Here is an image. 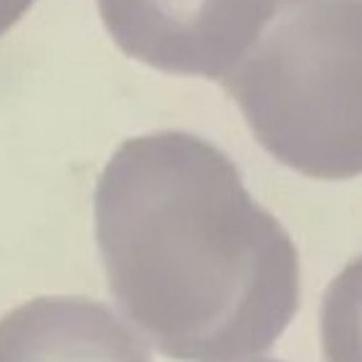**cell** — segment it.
I'll return each mask as SVG.
<instances>
[{
	"label": "cell",
	"mask_w": 362,
	"mask_h": 362,
	"mask_svg": "<svg viewBox=\"0 0 362 362\" xmlns=\"http://www.w3.org/2000/svg\"><path fill=\"white\" fill-rule=\"evenodd\" d=\"M325 362H362V256L327 286L320 309Z\"/></svg>",
	"instance_id": "5b68a950"
},
{
	"label": "cell",
	"mask_w": 362,
	"mask_h": 362,
	"mask_svg": "<svg viewBox=\"0 0 362 362\" xmlns=\"http://www.w3.org/2000/svg\"><path fill=\"white\" fill-rule=\"evenodd\" d=\"M94 218L109 289L163 355L251 362L294 320V241L208 139H127L99 177Z\"/></svg>",
	"instance_id": "6da1fadb"
},
{
	"label": "cell",
	"mask_w": 362,
	"mask_h": 362,
	"mask_svg": "<svg viewBox=\"0 0 362 362\" xmlns=\"http://www.w3.org/2000/svg\"><path fill=\"white\" fill-rule=\"evenodd\" d=\"M269 362H274V360H269Z\"/></svg>",
	"instance_id": "52a82bcc"
},
{
	"label": "cell",
	"mask_w": 362,
	"mask_h": 362,
	"mask_svg": "<svg viewBox=\"0 0 362 362\" xmlns=\"http://www.w3.org/2000/svg\"><path fill=\"white\" fill-rule=\"evenodd\" d=\"M221 84L274 160L317 180L362 175V0H274Z\"/></svg>",
	"instance_id": "7a4b0ae2"
},
{
	"label": "cell",
	"mask_w": 362,
	"mask_h": 362,
	"mask_svg": "<svg viewBox=\"0 0 362 362\" xmlns=\"http://www.w3.org/2000/svg\"><path fill=\"white\" fill-rule=\"evenodd\" d=\"M115 43L147 66L223 81L264 28L274 0H97Z\"/></svg>",
	"instance_id": "3957f363"
},
{
	"label": "cell",
	"mask_w": 362,
	"mask_h": 362,
	"mask_svg": "<svg viewBox=\"0 0 362 362\" xmlns=\"http://www.w3.org/2000/svg\"><path fill=\"white\" fill-rule=\"evenodd\" d=\"M36 0H0V36L23 18Z\"/></svg>",
	"instance_id": "8992f818"
},
{
	"label": "cell",
	"mask_w": 362,
	"mask_h": 362,
	"mask_svg": "<svg viewBox=\"0 0 362 362\" xmlns=\"http://www.w3.org/2000/svg\"><path fill=\"white\" fill-rule=\"evenodd\" d=\"M0 362H152V355L107 304L38 296L0 320Z\"/></svg>",
	"instance_id": "277c9868"
}]
</instances>
